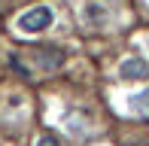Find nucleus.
Masks as SVG:
<instances>
[{"mask_svg":"<svg viewBox=\"0 0 149 146\" xmlns=\"http://www.w3.org/2000/svg\"><path fill=\"white\" fill-rule=\"evenodd\" d=\"M122 79H149V64L143 58H128V61H122Z\"/></svg>","mask_w":149,"mask_h":146,"instance_id":"3","label":"nucleus"},{"mask_svg":"<svg viewBox=\"0 0 149 146\" xmlns=\"http://www.w3.org/2000/svg\"><path fill=\"white\" fill-rule=\"evenodd\" d=\"M33 146H61V140H58L55 134H40V137H37V143H33Z\"/></svg>","mask_w":149,"mask_h":146,"instance_id":"5","label":"nucleus"},{"mask_svg":"<svg viewBox=\"0 0 149 146\" xmlns=\"http://www.w3.org/2000/svg\"><path fill=\"white\" fill-rule=\"evenodd\" d=\"M52 22H55V12H52L49 6H33V9H28V12L18 15L15 24H18L22 34H40V31H46Z\"/></svg>","mask_w":149,"mask_h":146,"instance_id":"1","label":"nucleus"},{"mask_svg":"<svg viewBox=\"0 0 149 146\" xmlns=\"http://www.w3.org/2000/svg\"><path fill=\"white\" fill-rule=\"evenodd\" d=\"M131 110L137 113V116H149V91H143V95L131 97Z\"/></svg>","mask_w":149,"mask_h":146,"instance_id":"4","label":"nucleus"},{"mask_svg":"<svg viewBox=\"0 0 149 146\" xmlns=\"http://www.w3.org/2000/svg\"><path fill=\"white\" fill-rule=\"evenodd\" d=\"M28 52H31V58H33L46 73L55 70V67H61V61H64V55H61L58 49H28Z\"/></svg>","mask_w":149,"mask_h":146,"instance_id":"2","label":"nucleus"}]
</instances>
